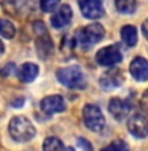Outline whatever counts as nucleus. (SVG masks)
<instances>
[{
	"instance_id": "nucleus-8",
	"label": "nucleus",
	"mask_w": 148,
	"mask_h": 151,
	"mask_svg": "<svg viewBox=\"0 0 148 151\" xmlns=\"http://www.w3.org/2000/svg\"><path fill=\"white\" fill-rule=\"evenodd\" d=\"M127 129L134 137L144 138L148 136V117L142 113H134L127 121Z\"/></svg>"
},
{
	"instance_id": "nucleus-11",
	"label": "nucleus",
	"mask_w": 148,
	"mask_h": 151,
	"mask_svg": "<svg viewBox=\"0 0 148 151\" xmlns=\"http://www.w3.org/2000/svg\"><path fill=\"white\" fill-rule=\"evenodd\" d=\"M130 74L133 76V78L138 82H146L148 81V61L144 58H138L133 59V61L130 63L129 67Z\"/></svg>"
},
{
	"instance_id": "nucleus-16",
	"label": "nucleus",
	"mask_w": 148,
	"mask_h": 151,
	"mask_svg": "<svg viewBox=\"0 0 148 151\" xmlns=\"http://www.w3.org/2000/svg\"><path fill=\"white\" fill-rule=\"evenodd\" d=\"M116 9L122 14H133L137 9V0H114Z\"/></svg>"
},
{
	"instance_id": "nucleus-20",
	"label": "nucleus",
	"mask_w": 148,
	"mask_h": 151,
	"mask_svg": "<svg viewBox=\"0 0 148 151\" xmlns=\"http://www.w3.org/2000/svg\"><path fill=\"white\" fill-rule=\"evenodd\" d=\"M60 1H61V0H40V8H42L43 12L49 13V12L56 11Z\"/></svg>"
},
{
	"instance_id": "nucleus-9",
	"label": "nucleus",
	"mask_w": 148,
	"mask_h": 151,
	"mask_svg": "<svg viewBox=\"0 0 148 151\" xmlns=\"http://www.w3.org/2000/svg\"><path fill=\"white\" fill-rule=\"evenodd\" d=\"M124 81H125V78H124V74H122V70L113 68V69L107 70L105 73H103V76L99 80V83L104 90L111 91V90H114L117 87H119L124 83Z\"/></svg>"
},
{
	"instance_id": "nucleus-25",
	"label": "nucleus",
	"mask_w": 148,
	"mask_h": 151,
	"mask_svg": "<svg viewBox=\"0 0 148 151\" xmlns=\"http://www.w3.org/2000/svg\"><path fill=\"white\" fill-rule=\"evenodd\" d=\"M24 104V98H21V99H18L17 102H13V106L16 107V108H18V107H21Z\"/></svg>"
},
{
	"instance_id": "nucleus-26",
	"label": "nucleus",
	"mask_w": 148,
	"mask_h": 151,
	"mask_svg": "<svg viewBox=\"0 0 148 151\" xmlns=\"http://www.w3.org/2000/svg\"><path fill=\"white\" fill-rule=\"evenodd\" d=\"M4 51H5V47H4V43L0 40V58H1V55L4 53Z\"/></svg>"
},
{
	"instance_id": "nucleus-19",
	"label": "nucleus",
	"mask_w": 148,
	"mask_h": 151,
	"mask_svg": "<svg viewBox=\"0 0 148 151\" xmlns=\"http://www.w3.org/2000/svg\"><path fill=\"white\" fill-rule=\"evenodd\" d=\"M102 151H130V147L125 141L118 139L112 142L111 145H108V146H105Z\"/></svg>"
},
{
	"instance_id": "nucleus-24",
	"label": "nucleus",
	"mask_w": 148,
	"mask_h": 151,
	"mask_svg": "<svg viewBox=\"0 0 148 151\" xmlns=\"http://www.w3.org/2000/svg\"><path fill=\"white\" fill-rule=\"evenodd\" d=\"M13 68H14V67H13V64H8V65H7V69H4V70L1 72V74L5 77V76H8V74H9V70H12Z\"/></svg>"
},
{
	"instance_id": "nucleus-23",
	"label": "nucleus",
	"mask_w": 148,
	"mask_h": 151,
	"mask_svg": "<svg viewBox=\"0 0 148 151\" xmlns=\"http://www.w3.org/2000/svg\"><path fill=\"white\" fill-rule=\"evenodd\" d=\"M142 33H143L144 38L148 40V18L143 22V25H142Z\"/></svg>"
},
{
	"instance_id": "nucleus-1",
	"label": "nucleus",
	"mask_w": 148,
	"mask_h": 151,
	"mask_svg": "<svg viewBox=\"0 0 148 151\" xmlns=\"http://www.w3.org/2000/svg\"><path fill=\"white\" fill-rule=\"evenodd\" d=\"M105 35V30L100 24H91L89 26H84L83 29L78 30L74 37V43L82 50H89Z\"/></svg>"
},
{
	"instance_id": "nucleus-3",
	"label": "nucleus",
	"mask_w": 148,
	"mask_h": 151,
	"mask_svg": "<svg viewBox=\"0 0 148 151\" xmlns=\"http://www.w3.org/2000/svg\"><path fill=\"white\" fill-rule=\"evenodd\" d=\"M56 76L60 82L69 89H84L86 87L84 74L78 65H70V67L59 69L56 72Z\"/></svg>"
},
{
	"instance_id": "nucleus-2",
	"label": "nucleus",
	"mask_w": 148,
	"mask_h": 151,
	"mask_svg": "<svg viewBox=\"0 0 148 151\" xmlns=\"http://www.w3.org/2000/svg\"><path fill=\"white\" fill-rule=\"evenodd\" d=\"M9 134L17 142H29L35 137V128L29 119L16 116L9 122Z\"/></svg>"
},
{
	"instance_id": "nucleus-13",
	"label": "nucleus",
	"mask_w": 148,
	"mask_h": 151,
	"mask_svg": "<svg viewBox=\"0 0 148 151\" xmlns=\"http://www.w3.org/2000/svg\"><path fill=\"white\" fill-rule=\"evenodd\" d=\"M71 17H73V11H71V7L68 4L61 5L57 12L51 17V24L55 29H62L66 25H69V22L71 21Z\"/></svg>"
},
{
	"instance_id": "nucleus-14",
	"label": "nucleus",
	"mask_w": 148,
	"mask_h": 151,
	"mask_svg": "<svg viewBox=\"0 0 148 151\" xmlns=\"http://www.w3.org/2000/svg\"><path fill=\"white\" fill-rule=\"evenodd\" d=\"M39 73V67L34 63H25L20 67L17 74L22 82H33Z\"/></svg>"
},
{
	"instance_id": "nucleus-6",
	"label": "nucleus",
	"mask_w": 148,
	"mask_h": 151,
	"mask_svg": "<svg viewBox=\"0 0 148 151\" xmlns=\"http://www.w3.org/2000/svg\"><path fill=\"white\" fill-rule=\"evenodd\" d=\"M95 60L102 67H113V65L118 64L122 61V52L119 46L112 45L100 48L96 52Z\"/></svg>"
},
{
	"instance_id": "nucleus-15",
	"label": "nucleus",
	"mask_w": 148,
	"mask_h": 151,
	"mask_svg": "<svg viewBox=\"0 0 148 151\" xmlns=\"http://www.w3.org/2000/svg\"><path fill=\"white\" fill-rule=\"evenodd\" d=\"M121 38L126 43V46L134 47L138 42V30L133 25H126L121 29Z\"/></svg>"
},
{
	"instance_id": "nucleus-22",
	"label": "nucleus",
	"mask_w": 148,
	"mask_h": 151,
	"mask_svg": "<svg viewBox=\"0 0 148 151\" xmlns=\"http://www.w3.org/2000/svg\"><path fill=\"white\" fill-rule=\"evenodd\" d=\"M140 108L146 113H148V90L144 91L140 98Z\"/></svg>"
},
{
	"instance_id": "nucleus-4",
	"label": "nucleus",
	"mask_w": 148,
	"mask_h": 151,
	"mask_svg": "<svg viewBox=\"0 0 148 151\" xmlns=\"http://www.w3.org/2000/svg\"><path fill=\"white\" fill-rule=\"evenodd\" d=\"M83 122L91 132H102L105 125V119L102 109L95 104H86L83 108Z\"/></svg>"
},
{
	"instance_id": "nucleus-21",
	"label": "nucleus",
	"mask_w": 148,
	"mask_h": 151,
	"mask_svg": "<svg viewBox=\"0 0 148 151\" xmlns=\"http://www.w3.org/2000/svg\"><path fill=\"white\" fill-rule=\"evenodd\" d=\"M77 145L83 151H92V146H91V143L87 139H84V138H78V139H77Z\"/></svg>"
},
{
	"instance_id": "nucleus-7",
	"label": "nucleus",
	"mask_w": 148,
	"mask_h": 151,
	"mask_svg": "<svg viewBox=\"0 0 148 151\" xmlns=\"http://www.w3.org/2000/svg\"><path fill=\"white\" fill-rule=\"evenodd\" d=\"M84 18L97 20L104 16V0H77Z\"/></svg>"
},
{
	"instance_id": "nucleus-12",
	"label": "nucleus",
	"mask_w": 148,
	"mask_h": 151,
	"mask_svg": "<svg viewBox=\"0 0 148 151\" xmlns=\"http://www.w3.org/2000/svg\"><path fill=\"white\" fill-rule=\"evenodd\" d=\"M108 109L116 120H124L125 117H127V115L131 111V104L127 100L113 98L108 104Z\"/></svg>"
},
{
	"instance_id": "nucleus-5",
	"label": "nucleus",
	"mask_w": 148,
	"mask_h": 151,
	"mask_svg": "<svg viewBox=\"0 0 148 151\" xmlns=\"http://www.w3.org/2000/svg\"><path fill=\"white\" fill-rule=\"evenodd\" d=\"M34 30H35V33H36L35 47H36L38 53H39V56L42 59L48 58L52 53V48H53L52 40L48 35V31H47L43 22H40V21L34 24Z\"/></svg>"
},
{
	"instance_id": "nucleus-18",
	"label": "nucleus",
	"mask_w": 148,
	"mask_h": 151,
	"mask_svg": "<svg viewBox=\"0 0 148 151\" xmlns=\"http://www.w3.org/2000/svg\"><path fill=\"white\" fill-rule=\"evenodd\" d=\"M0 35L7 39H12L16 35L14 25L8 20H0Z\"/></svg>"
},
{
	"instance_id": "nucleus-17",
	"label": "nucleus",
	"mask_w": 148,
	"mask_h": 151,
	"mask_svg": "<svg viewBox=\"0 0 148 151\" xmlns=\"http://www.w3.org/2000/svg\"><path fill=\"white\" fill-rule=\"evenodd\" d=\"M43 151H65V147L59 138L48 137L43 142Z\"/></svg>"
},
{
	"instance_id": "nucleus-10",
	"label": "nucleus",
	"mask_w": 148,
	"mask_h": 151,
	"mask_svg": "<svg viewBox=\"0 0 148 151\" xmlns=\"http://www.w3.org/2000/svg\"><path fill=\"white\" fill-rule=\"evenodd\" d=\"M40 108L47 115H53V113L64 112L66 109V104H65V100L62 99L61 95H49L42 99Z\"/></svg>"
}]
</instances>
